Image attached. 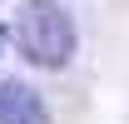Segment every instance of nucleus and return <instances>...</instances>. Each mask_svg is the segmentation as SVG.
<instances>
[{"instance_id":"nucleus-2","label":"nucleus","mask_w":129,"mask_h":124,"mask_svg":"<svg viewBox=\"0 0 129 124\" xmlns=\"http://www.w3.org/2000/svg\"><path fill=\"white\" fill-rule=\"evenodd\" d=\"M0 124H50V109L25 79H0Z\"/></svg>"},{"instance_id":"nucleus-3","label":"nucleus","mask_w":129,"mask_h":124,"mask_svg":"<svg viewBox=\"0 0 129 124\" xmlns=\"http://www.w3.org/2000/svg\"><path fill=\"white\" fill-rule=\"evenodd\" d=\"M0 50H5V25H0Z\"/></svg>"},{"instance_id":"nucleus-1","label":"nucleus","mask_w":129,"mask_h":124,"mask_svg":"<svg viewBox=\"0 0 129 124\" xmlns=\"http://www.w3.org/2000/svg\"><path fill=\"white\" fill-rule=\"evenodd\" d=\"M15 45L40 70H64L75 55V20L55 0H30L15 15Z\"/></svg>"}]
</instances>
